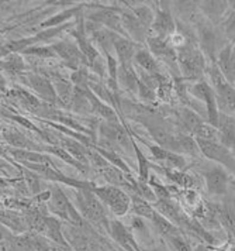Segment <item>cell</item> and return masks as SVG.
<instances>
[{"label":"cell","mask_w":235,"mask_h":251,"mask_svg":"<svg viewBox=\"0 0 235 251\" xmlns=\"http://www.w3.org/2000/svg\"><path fill=\"white\" fill-rule=\"evenodd\" d=\"M166 176H168L169 179L172 181L173 183H178L180 186H183V188H186V189H189L193 186V178H191L190 175H188L186 172H179L176 171V170H166Z\"/></svg>","instance_id":"42"},{"label":"cell","mask_w":235,"mask_h":251,"mask_svg":"<svg viewBox=\"0 0 235 251\" xmlns=\"http://www.w3.org/2000/svg\"><path fill=\"white\" fill-rule=\"evenodd\" d=\"M204 10L210 16H221V13L225 10L224 1H206Z\"/></svg>","instance_id":"50"},{"label":"cell","mask_w":235,"mask_h":251,"mask_svg":"<svg viewBox=\"0 0 235 251\" xmlns=\"http://www.w3.org/2000/svg\"><path fill=\"white\" fill-rule=\"evenodd\" d=\"M89 19L90 22L104 25L107 30L116 33L117 35L128 38V34H127L125 28H124L123 20H121V14H118L112 7H100V10L92 13Z\"/></svg>","instance_id":"7"},{"label":"cell","mask_w":235,"mask_h":251,"mask_svg":"<svg viewBox=\"0 0 235 251\" xmlns=\"http://www.w3.org/2000/svg\"><path fill=\"white\" fill-rule=\"evenodd\" d=\"M1 69H4L11 75H19L25 69V64L22 57H19L17 54H13V55H9L4 59H1Z\"/></svg>","instance_id":"38"},{"label":"cell","mask_w":235,"mask_h":251,"mask_svg":"<svg viewBox=\"0 0 235 251\" xmlns=\"http://www.w3.org/2000/svg\"><path fill=\"white\" fill-rule=\"evenodd\" d=\"M88 96H89L90 104H92V113L104 119V122H118V117H117L118 113L113 107H110L109 104L101 102L100 99L90 89L88 91Z\"/></svg>","instance_id":"23"},{"label":"cell","mask_w":235,"mask_h":251,"mask_svg":"<svg viewBox=\"0 0 235 251\" xmlns=\"http://www.w3.org/2000/svg\"><path fill=\"white\" fill-rule=\"evenodd\" d=\"M43 151H47V152H49V154H52V155H55L58 158H61L62 161H65L67 164H70L72 167H75V168H78L79 171H85L86 170V165H83V164H80L79 161H76L69 152H68L67 150L62 149L61 146H45L43 147Z\"/></svg>","instance_id":"36"},{"label":"cell","mask_w":235,"mask_h":251,"mask_svg":"<svg viewBox=\"0 0 235 251\" xmlns=\"http://www.w3.org/2000/svg\"><path fill=\"white\" fill-rule=\"evenodd\" d=\"M190 93L200 99L206 104V112H207V123H210L214 127L218 128V122H220V109L217 103V95L212 88V85L206 80H200L194 83L190 88Z\"/></svg>","instance_id":"5"},{"label":"cell","mask_w":235,"mask_h":251,"mask_svg":"<svg viewBox=\"0 0 235 251\" xmlns=\"http://www.w3.org/2000/svg\"><path fill=\"white\" fill-rule=\"evenodd\" d=\"M144 251H169V250L166 249V247H165V246H161V244H159V246L151 247V249H146V250H144Z\"/></svg>","instance_id":"54"},{"label":"cell","mask_w":235,"mask_h":251,"mask_svg":"<svg viewBox=\"0 0 235 251\" xmlns=\"http://www.w3.org/2000/svg\"><path fill=\"white\" fill-rule=\"evenodd\" d=\"M4 140L10 144L11 147H14V149L17 150H30V151H43V147H40V146H35L34 143H31L30 140L27 137H24L22 133H19V131H4Z\"/></svg>","instance_id":"32"},{"label":"cell","mask_w":235,"mask_h":251,"mask_svg":"<svg viewBox=\"0 0 235 251\" xmlns=\"http://www.w3.org/2000/svg\"><path fill=\"white\" fill-rule=\"evenodd\" d=\"M231 172L227 171L221 165H213L204 171L206 188L207 192L214 196H225L228 194V188L231 182Z\"/></svg>","instance_id":"6"},{"label":"cell","mask_w":235,"mask_h":251,"mask_svg":"<svg viewBox=\"0 0 235 251\" xmlns=\"http://www.w3.org/2000/svg\"><path fill=\"white\" fill-rule=\"evenodd\" d=\"M168 239L175 251H193L190 244L188 243V240L185 239L180 233L179 234H173V236H170Z\"/></svg>","instance_id":"47"},{"label":"cell","mask_w":235,"mask_h":251,"mask_svg":"<svg viewBox=\"0 0 235 251\" xmlns=\"http://www.w3.org/2000/svg\"><path fill=\"white\" fill-rule=\"evenodd\" d=\"M134 61L140 68L148 74H159V65H158L155 57L151 54V51L138 50V52L135 54Z\"/></svg>","instance_id":"33"},{"label":"cell","mask_w":235,"mask_h":251,"mask_svg":"<svg viewBox=\"0 0 235 251\" xmlns=\"http://www.w3.org/2000/svg\"><path fill=\"white\" fill-rule=\"evenodd\" d=\"M151 223H152V226L157 228L161 234H164V236H166V237H170V236H173V234H179L180 233L179 228H178L176 225H173L170 220H168L166 217L162 216V215L158 213V212H155V215L152 217Z\"/></svg>","instance_id":"35"},{"label":"cell","mask_w":235,"mask_h":251,"mask_svg":"<svg viewBox=\"0 0 235 251\" xmlns=\"http://www.w3.org/2000/svg\"><path fill=\"white\" fill-rule=\"evenodd\" d=\"M51 196L48 199V209L51 210V213L55 217L64 219L69 222V207H70V201L68 199L65 192L58 186V185H52L51 186Z\"/></svg>","instance_id":"11"},{"label":"cell","mask_w":235,"mask_h":251,"mask_svg":"<svg viewBox=\"0 0 235 251\" xmlns=\"http://www.w3.org/2000/svg\"><path fill=\"white\" fill-rule=\"evenodd\" d=\"M194 137L207 140V141H220V131L217 127H214L210 123H203L194 133Z\"/></svg>","instance_id":"41"},{"label":"cell","mask_w":235,"mask_h":251,"mask_svg":"<svg viewBox=\"0 0 235 251\" xmlns=\"http://www.w3.org/2000/svg\"><path fill=\"white\" fill-rule=\"evenodd\" d=\"M200 152L206 158L212 160L217 165L224 167L227 171L235 172V154L234 151L227 149L220 141H207L202 138H196Z\"/></svg>","instance_id":"4"},{"label":"cell","mask_w":235,"mask_h":251,"mask_svg":"<svg viewBox=\"0 0 235 251\" xmlns=\"http://www.w3.org/2000/svg\"><path fill=\"white\" fill-rule=\"evenodd\" d=\"M6 117H9L11 120H14V122H17V123H20L24 127H27L28 130H33V131H37V133H40V134H43L41 131H40V128L37 127V126L34 125L33 122H30L28 119H25V117H23V116H16V114H10V116H6ZM44 136V134H43Z\"/></svg>","instance_id":"51"},{"label":"cell","mask_w":235,"mask_h":251,"mask_svg":"<svg viewBox=\"0 0 235 251\" xmlns=\"http://www.w3.org/2000/svg\"><path fill=\"white\" fill-rule=\"evenodd\" d=\"M217 65L221 69V72L225 76V79L228 80V83L235 88V61L234 57H233V46L224 47L218 52Z\"/></svg>","instance_id":"22"},{"label":"cell","mask_w":235,"mask_h":251,"mask_svg":"<svg viewBox=\"0 0 235 251\" xmlns=\"http://www.w3.org/2000/svg\"><path fill=\"white\" fill-rule=\"evenodd\" d=\"M11 157L17 162L24 164V162H30V164H44V165H54L51 158L45 154H41L38 151H30V150H11Z\"/></svg>","instance_id":"25"},{"label":"cell","mask_w":235,"mask_h":251,"mask_svg":"<svg viewBox=\"0 0 235 251\" xmlns=\"http://www.w3.org/2000/svg\"><path fill=\"white\" fill-rule=\"evenodd\" d=\"M76 207L80 215L92 223H106V210L101 201L92 189H76L75 191Z\"/></svg>","instance_id":"3"},{"label":"cell","mask_w":235,"mask_h":251,"mask_svg":"<svg viewBox=\"0 0 235 251\" xmlns=\"http://www.w3.org/2000/svg\"><path fill=\"white\" fill-rule=\"evenodd\" d=\"M178 64L183 79L200 82L207 71L202 51L191 46H180L178 50Z\"/></svg>","instance_id":"1"},{"label":"cell","mask_w":235,"mask_h":251,"mask_svg":"<svg viewBox=\"0 0 235 251\" xmlns=\"http://www.w3.org/2000/svg\"><path fill=\"white\" fill-rule=\"evenodd\" d=\"M180 120H182V125L185 127V130L191 133V134H194L196 130L204 123L202 117L189 107H183L180 110Z\"/></svg>","instance_id":"34"},{"label":"cell","mask_w":235,"mask_h":251,"mask_svg":"<svg viewBox=\"0 0 235 251\" xmlns=\"http://www.w3.org/2000/svg\"><path fill=\"white\" fill-rule=\"evenodd\" d=\"M27 80H28V85L31 86V89L35 92V95L40 96L43 100L52 103V104L56 102L58 92H56L55 86L51 83V80L47 79L43 75H37V74H28Z\"/></svg>","instance_id":"12"},{"label":"cell","mask_w":235,"mask_h":251,"mask_svg":"<svg viewBox=\"0 0 235 251\" xmlns=\"http://www.w3.org/2000/svg\"><path fill=\"white\" fill-rule=\"evenodd\" d=\"M99 137L112 140L123 150H130V147H133V138L128 134V127L123 126L120 122H103V123H100Z\"/></svg>","instance_id":"8"},{"label":"cell","mask_w":235,"mask_h":251,"mask_svg":"<svg viewBox=\"0 0 235 251\" xmlns=\"http://www.w3.org/2000/svg\"><path fill=\"white\" fill-rule=\"evenodd\" d=\"M146 44L149 47V51L152 55L161 58L165 64L175 71H179V64H178V52L173 50V47L169 46L166 40L158 38V37H148Z\"/></svg>","instance_id":"9"},{"label":"cell","mask_w":235,"mask_h":251,"mask_svg":"<svg viewBox=\"0 0 235 251\" xmlns=\"http://www.w3.org/2000/svg\"><path fill=\"white\" fill-rule=\"evenodd\" d=\"M109 233L113 239L116 240L117 244H120L124 250L127 251H142L141 247L138 246V243L135 241L133 231L127 227L124 223L118 222V220H112L109 222Z\"/></svg>","instance_id":"10"},{"label":"cell","mask_w":235,"mask_h":251,"mask_svg":"<svg viewBox=\"0 0 235 251\" xmlns=\"http://www.w3.org/2000/svg\"><path fill=\"white\" fill-rule=\"evenodd\" d=\"M1 225L11 231H16V233H23L28 227L27 217L20 216V215H17L11 210H7V209H1Z\"/></svg>","instance_id":"27"},{"label":"cell","mask_w":235,"mask_h":251,"mask_svg":"<svg viewBox=\"0 0 235 251\" xmlns=\"http://www.w3.org/2000/svg\"><path fill=\"white\" fill-rule=\"evenodd\" d=\"M131 189L134 191V195L140 196V198H142V199H145V201L151 202V203H155V202L158 201L157 195H155V192H154V189L151 188L149 182H144V181H141V179L134 181Z\"/></svg>","instance_id":"39"},{"label":"cell","mask_w":235,"mask_h":251,"mask_svg":"<svg viewBox=\"0 0 235 251\" xmlns=\"http://www.w3.org/2000/svg\"><path fill=\"white\" fill-rule=\"evenodd\" d=\"M56 146H61L62 149H65L75 158L76 161H79L80 164H83V165H89V154L92 149L89 147H86L83 143H80L78 140H75V138H69V137H62L59 141H58V144Z\"/></svg>","instance_id":"19"},{"label":"cell","mask_w":235,"mask_h":251,"mask_svg":"<svg viewBox=\"0 0 235 251\" xmlns=\"http://www.w3.org/2000/svg\"><path fill=\"white\" fill-rule=\"evenodd\" d=\"M25 217L28 222V227L33 228L38 234H47V220H45L47 216H43L38 210H33Z\"/></svg>","instance_id":"40"},{"label":"cell","mask_w":235,"mask_h":251,"mask_svg":"<svg viewBox=\"0 0 235 251\" xmlns=\"http://www.w3.org/2000/svg\"><path fill=\"white\" fill-rule=\"evenodd\" d=\"M131 210L134 212L135 216L142 217L146 220H152V217L155 215V207L151 202H148L145 199L137 196V195H131Z\"/></svg>","instance_id":"31"},{"label":"cell","mask_w":235,"mask_h":251,"mask_svg":"<svg viewBox=\"0 0 235 251\" xmlns=\"http://www.w3.org/2000/svg\"><path fill=\"white\" fill-rule=\"evenodd\" d=\"M118 85L130 93H138V75L133 67H121L118 69Z\"/></svg>","instance_id":"28"},{"label":"cell","mask_w":235,"mask_h":251,"mask_svg":"<svg viewBox=\"0 0 235 251\" xmlns=\"http://www.w3.org/2000/svg\"><path fill=\"white\" fill-rule=\"evenodd\" d=\"M152 31L155 33V37L166 40V37H170L175 33V20L168 9H159L155 13L154 23L151 25Z\"/></svg>","instance_id":"16"},{"label":"cell","mask_w":235,"mask_h":251,"mask_svg":"<svg viewBox=\"0 0 235 251\" xmlns=\"http://www.w3.org/2000/svg\"><path fill=\"white\" fill-rule=\"evenodd\" d=\"M138 96L145 100V102H154L157 95H155V91L151 89L149 86H146L145 83L142 80L138 78Z\"/></svg>","instance_id":"48"},{"label":"cell","mask_w":235,"mask_h":251,"mask_svg":"<svg viewBox=\"0 0 235 251\" xmlns=\"http://www.w3.org/2000/svg\"><path fill=\"white\" fill-rule=\"evenodd\" d=\"M52 48H54V51L56 52V55L59 58H62L69 67L76 68L79 64H82L83 59H86L85 55L82 54V51L79 50L78 46L70 44V43H68V41L56 43V44L52 46Z\"/></svg>","instance_id":"18"},{"label":"cell","mask_w":235,"mask_h":251,"mask_svg":"<svg viewBox=\"0 0 235 251\" xmlns=\"http://www.w3.org/2000/svg\"><path fill=\"white\" fill-rule=\"evenodd\" d=\"M82 10V6L79 4V6H73V7H70V9H68L65 12L62 13H58L55 16H52V17H49V19H47L45 22L41 23V28H54V27H59V25H64V24H67V22L69 19H73L75 16H78L79 13Z\"/></svg>","instance_id":"29"},{"label":"cell","mask_w":235,"mask_h":251,"mask_svg":"<svg viewBox=\"0 0 235 251\" xmlns=\"http://www.w3.org/2000/svg\"><path fill=\"white\" fill-rule=\"evenodd\" d=\"M68 24H64V25H59V27H54V28H47V30H43V31H40V33H37L34 37V41H35V44L37 43H43V41H48V40H51V38H54L56 35H59V33H62L64 30H67Z\"/></svg>","instance_id":"45"},{"label":"cell","mask_w":235,"mask_h":251,"mask_svg":"<svg viewBox=\"0 0 235 251\" xmlns=\"http://www.w3.org/2000/svg\"><path fill=\"white\" fill-rule=\"evenodd\" d=\"M121 20H123L124 28L127 31L128 37H131L134 41L144 43L148 40V27L138 20V17L133 12H123L121 13Z\"/></svg>","instance_id":"17"},{"label":"cell","mask_w":235,"mask_h":251,"mask_svg":"<svg viewBox=\"0 0 235 251\" xmlns=\"http://www.w3.org/2000/svg\"><path fill=\"white\" fill-rule=\"evenodd\" d=\"M114 51L117 54V59L121 67H131V62L134 61L135 54L138 52V50L135 48V43H133L128 38L120 37V35H117V38L114 41Z\"/></svg>","instance_id":"20"},{"label":"cell","mask_w":235,"mask_h":251,"mask_svg":"<svg viewBox=\"0 0 235 251\" xmlns=\"http://www.w3.org/2000/svg\"><path fill=\"white\" fill-rule=\"evenodd\" d=\"M218 131H220V143L235 152V116L220 114Z\"/></svg>","instance_id":"21"},{"label":"cell","mask_w":235,"mask_h":251,"mask_svg":"<svg viewBox=\"0 0 235 251\" xmlns=\"http://www.w3.org/2000/svg\"><path fill=\"white\" fill-rule=\"evenodd\" d=\"M22 54L25 55H35V57L40 58H55L58 57L56 52L54 51L52 46L51 47H30L27 50H24Z\"/></svg>","instance_id":"46"},{"label":"cell","mask_w":235,"mask_h":251,"mask_svg":"<svg viewBox=\"0 0 235 251\" xmlns=\"http://www.w3.org/2000/svg\"><path fill=\"white\" fill-rule=\"evenodd\" d=\"M45 220H47V234L45 236L49 237L56 244L62 246V247H70L67 237H65L64 226L61 225V222L54 216H47Z\"/></svg>","instance_id":"26"},{"label":"cell","mask_w":235,"mask_h":251,"mask_svg":"<svg viewBox=\"0 0 235 251\" xmlns=\"http://www.w3.org/2000/svg\"><path fill=\"white\" fill-rule=\"evenodd\" d=\"M133 13L138 17V20L144 24L145 27H148V28H149V27L152 25V23H154L155 14H154V12H152L149 7H146V6H138V7H134V9H133Z\"/></svg>","instance_id":"44"},{"label":"cell","mask_w":235,"mask_h":251,"mask_svg":"<svg viewBox=\"0 0 235 251\" xmlns=\"http://www.w3.org/2000/svg\"><path fill=\"white\" fill-rule=\"evenodd\" d=\"M94 195L101 201L103 205H106L116 216H124L131 207V196L124 192L121 188L113 186V185H103L94 186L92 189Z\"/></svg>","instance_id":"2"},{"label":"cell","mask_w":235,"mask_h":251,"mask_svg":"<svg viewBox=\"0 0 235 251\" xmlns=\"http://www.w3.org/2000/svg\"><path fill=\"white\" fill-rule=\"evenodd\" d=\"M158 213L165 216L176 226H188L190 227L191 222L179 210V207L175 205L170 199H158L155 203H152Z\"/></svg>","instance_id":"14"},{"label":"cell","mask_w":235,"mask_h":251,"mask_svg":"<svg viewBox=\"0 0 235 251\" xmlns=\"http://www.w3.org/2000/svg\"><path fill=\"white\" fill-rule=\"evenodd\" d=\"M131 227L135 228V230H138V231H145L146 230L145 225H144V222H142V217L140 216L133 217V220H131Z\"/></svg>","instance_id":"52"},{"label":"cell","mask_w":235,"mask_h":251,"mask_svg":"<svg viewBox=\"0 0 235 251\" xmlns=\"http://www.w3.org/2000/svg\"><path fill=\"white\" fill-rule=\"evenodd\" d=\"M202 40H203V44H204V47H206L204 50H206L210 55H213L214 50H215V44H217L215 35H214L210 30H203Z\"/></svg>","instance_id":"49"},{"label":"cell","mask_w":235,"mask_h":251,"mask_svg":"<svg viewBox=\"0 0 235 251\" xmlns=\"http://www.w3.org/2000/svg\"><path fill=\"white\" fill-rule=\"evenodd\" d=\"M193 251H210V250H209L206 246H199V247H196Z\"/></svg>","instance_id":"55"},{"label":"cell","mask_w":235,"mask_h":251,"mask_svg":"<svg viewBox=\"0 0 235 251\" xmlns=\"http://www.w3.org/2000/svg\"><path fill=\"white\" fill-rule=\"evenodd\" d=\"M220 225L235 236V198H227L221 203H212Z\"/></svg>","instance_id":"13"},{"label":"cell","mask_w":235,"mask_h":251,"mask_svg":"<svg viewBox=\"0 0 235 251\" xmlns=\"http://www.w3.org/2000/svg\"><path fill=\"white\" fill-rule=\"evenodd\" d=\"M133 149H134L137 160H138V179H141V181H144V182H149V168H151L149 161H148V158L144 155L142 150L137 146L134 138H133Z\"/></svg>","instance_id":"37"},{"label":"cell","mask_w":235,"mask_h":251,"mask_svg":"<svg viewBox=\"0 0 235 251\" xmlns=\"http://www.w3.org/2000/svg\"><path fill=\"white\" fill-rule=\"evenodd\" d=\"M233 57H234V61H235V44L233 46Z\"/></svg>","instance_id":"56"},{"label":"cell","mask_w":235,"mask_h":251,"mask_svg":"<svg viewBox=\"0 0 235 251\" xmlns=\"http://www.w3.org/2000/svg\"><path fill=\"white\" fill-rule=\"evenodd\" d=\"M173 152H183V154H189V155H199L200 149L199 144L196 141V138H193L191 136L188 134H179L175 138V149Z\"/></svg>","instance_id":"30"},{"label":"cell","mask_w":235,"mask_h":251,"mask_svg":"<svg viewBox=\"0 0 235 251\" xmlns=\"http://www.w3.org/2000/svg\"><path fill=\"white\" fill-rule=\"evenodd\" d=\"M64 233L69 246L75 251H96L94 243L83 233L80 227L69 223L68 226H64Z\"/></svg>","instance_id":"15"},{"label":"cell","mask_w":235,"mask_h":251,"mask_svg":"<svg viewBox=\"0 0 235 251\" xmlns=\"http://www.w3.org/2000/svg\"><path fill=\"white\" fill-rule=\"evenodd\" d=\"M23 175H24V179H25V183H27V186H28V189H30V192L33 195H38L40 194V191H41V185H40V178L41 176H38L35 172L30 171L28 168H23L22 170Z\"/></svg>","instance_id":"43"},{"label":"cell","mask_w":235,"mask_h":251,"mask_svg":"<svg viewBox=\"0 0 235 251\" xmlns=\"http://www.w3.org/2000/svg\"><path fill=\"white\" fill-rule=\"evenodd\" d=\"M73 35L76 37L79 50L82 51V54L85 55V58L89 61L92 65H94L97 61H100V57H99L97 50H96V48L93 47V44L90 43V40L88 38V34H86V30H85L83 27H80L78 31H75Z\"/></svg>","instance_id":"24"},{"label":"cell","mask_w":235,"mask_h":251,"mask_svg":"<svg viewBox=\"0 0 235 251\" xmlns=\"http://www.w3.org/2000/svg\"><path fill=\"white\" fill-rule=\"evenodd\" d=\"M227 34H230L233 38H235V13L227 22Z\"/></svg>","instance_id":"53"}]
</instances>
